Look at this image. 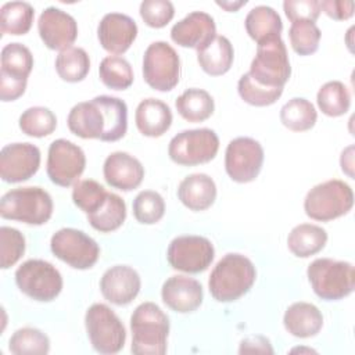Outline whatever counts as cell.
<instances>
[{
    "label": "cell",
    "mask_w": 355,
    "mask_h": 355,
    "mask_svg": "<svg viewBox=\"0 0 355 355\" xmlns=\"http://www.w3.org/2000/svg\"><path fill=\"white\" fill-rule=\"evenodd\" d=\"M103 175L110 186L122 191H130L140 186L144 178V166L129 153L115 151L105 158Z\"/></svg>",
    "instance_id": "19"
},
{
    "label": "cell",
    "mask_w": 355,
    "mask_h": 355,
    "mask_svg": "<svg viewBox=\"0 0 355 355\" xmlns=\"http://www.w3.org/2000/svg\"><path fill=\"white\" fill-rule=\"evenodd\" d=\"M215 250L212 243L202 236L186 234L175 237L166 251L169 265L186 273H200L214 261Z\"/></svg>",
    "instance_id": "12"
},
{
    "label": "cell",
    "mask_w": 355,
    "mask_h": 355,
    "mask_svg": "<svg viewBox=\"0 0 355 355\" xmlns=\"http://www.w3.org/2000/svg\"><path fill=\"white\" fill-rule=\"evenodd\" d=\"M175 105L179 115L189 122H202L208 119L215 110L212 96L207 90L197 87L184 90L176 98Z\"/></svg>",
    "instance_id": "30"
},
{
    "label": "cell",
    "mask_w": 355,
    "mask_h": 355,
    "mask_svg": "<svg viewBox=\"0 0 355 355\" xmlns=\"http://www.w3.org/2000/svg\"><path fill=\"white\" fill-rule=\"evenodd\" d=\"M316 101L323 114L329 116H340L349 110L351 94L343 82L329 80L318 90Z\"/></svg>",
    "instance_id": "36"
},
{
    "label": "cell",
    "mask_w": 355,
    "mask_h": 355,
    "mask_svg": "<svg viewBox=\"0 0 355 355\" xmlns=\"http://www.w3.org/2000/svg\"><path fill=\"white\" fill-rule=\"evenodd\" d=\"M288 36L293 50L300 55H308L318 50L322 33L312 21H295L290 26Z\"/></svg>",
    "instance_id": "43"
},
{
    "label": "cell",
    "mask_w": 355,
    "mask_h": 355,
    "mask_svg": "<svg viewBox=\"0 0 355 355\" xmlns=\"http://www.w3.org/2000/svg\"><path fill=\"white\" fill-rule=\"evenodd\" d=\"M86 166V155L83 150L67 140H54L47 153V175L54 184L68 187L73 184L83 173Z\"/></svg>",
    "instance_id": "14"
},
{
    "label": "cell",
    "mask_w": 355,
    "mask_h": 355,
    "mask_svg": "<svg viewBox=\"0 0 355 355\" xmlns=\"http://www.w3.org/2000/svg\"><path fill=\"white\" fill-rule=\"evenodd\" d=\"M69 130L82 139H100L105 130V119L96 98L75 104L67 118Z\"/></svg>",
    "instance_id": "22"
},
{
    "label": "cell",
    "mask_w": 355,
    "mask_h": 355,
    "mask_svg": "<svg viewBox=\"0 0 355 355\" xmlns=\"http://www.w3.org/2000/svg\"><path fill=\"white\" fill-rule=\"evenodd\" d=\"M37 31L43 43L51 50H65L78 37V24L67 11L50 6L44 8L37 21Z\"/></svg>",
    "instance_id": "16"
},
{
    "label": "cell",
    "mask_w": 355,
    "mask_h": 355,
    "mask_svg": "<svg viewBox=\"0 0 355 355\" xmlns=\"http://www.w3.org/2000/svg\"><path fill=\"white\" fill-rule=\"evenodd\" d=\"M284 12L291 22L312 21L315 22L320 14V1L318 0H286L283 3Z\"/></svg>",
    "instance_id": "46"
},
{
    "label": "cell",
    "mask_w": 355,
    "mask_h": 355,
    "mask_svg": "<svg viewBox=\"0 0 355 355\" xmlns=\"http://www.w3.org/2000/svg\"><path fill=\"white\" fill-rule=\"evenodd\" d=\"M354 205L351 186L338 179H330L313 186L305 196V214L315 220L327 222L345 215Z\"/></svg>",
    "instance_id": "5"
},
{
    "label": "cell",
    "mask_w": 355,
    "mask_h": 355,
    "mask_svg": "<svg viewBox=\"0 0 355 355\" xmlns=\"http://www.w3.org/2000/svg\"><path fill=\"white\" fill-rule=\"evenodd\" d=\"M255 277V266L245 255L229 252L209 275V293L219 302H232L250 291Z\"/></svg>",
    "instance_id": "1"
},
{
    "label": "cell",
    "mask_w": 355,
    "mask_h": 355,
    "mask_svg": "<svg viewBox=\"0 0 355 355\" xmlns=\"http://www.w3.org/2000/svg\"><path fill=\"white\" fill-rule=\"evenodd\" d=\"M108 191L93 179L78 180L72 189L73 204L86 214L97 211L105 201Z\"/></svg>",
    "instance_id": "42"
},
{
    "label": "cell",
    "mask_w": 355,
    "mask_h": 355,
    "mask_svg": "<svg viewBox=\"0 0 355 355\" xmlns=\"http://www.w3.org/2000/svg\"><path fill=\"white\" fill-rule=\"evenodd\" d=\"M8 349L15 355H44L50 351V340L39 329L22 327L10 337Z\"/></svg>",
    "instance_id": "38"
},
{
    "label": "cell",
    "mask_w": 355,
    "mask_h": 355,
    "mask_svg": "<svg viewBox=\"0 0 355 355\" xmlns=\"http://www.w3.org/2000/svg\"><path fill=\"white\" fill-rule=\"evenodd\" d=\"M26 79H15L0 75V98L3 101H14L25 93Z\"/></svg>",
    "instance_id": "48"
},
{
    "label": "cell",
    "mask_w": 355,
    "mask_h": 355,
    "mask_svg": "<svg viewBox=\"0 0 355 355\" xmlns=\"http://www.w3.org/2000/svg\"><path fill=\"white\" fill-rule=\"evenodd\" d=\"M100 104L104 119L105 130L101 137L103 141H116L122 139L128 129V107L126 103L114 96H97L94 97Z\"/></svg>",
    "instance_id": "29"
},
{
    "label": "cell",
    "mask_w": 355,
    "mask_h": 355,
    "mask_svg": "<svg viewBox=\"0 0 355 355\" xmlns=\"http://www.w3.org/2000/svg\"><path fill=\"white\" fill-rule=\"evenodd\" d=\"M286 330L298 338H308L316 336L323 326V315L319 308L309 302L291 304L283 316Z\"/></svg>",
    "instance_id": "24"
},
{
    "label": "cell",
    "mask_w": 355,
    "mask_h": 355,
    "mask_svg": "<svg viewBox=\"0 0 355 355\" xmlns=\"http://www.w3.org/2000/svg\"><path fill=\"white\" fill-rule=\"evenodd\" d=\"M216 35L214 18L204 11H191L171 29L172 40L182 47L201 49Z\"/></svg>",
    "instance_id": "21"
},
{
    "label": "cell",
    "mask_w": 355,
    "mask_h": 355,
    "mask_svg": "<svg viewBox=\"0 0 355 355\" xmlns=\"http://www.w3.org/2000/svg\"><path fill=\"white\" fill-rule=\"evenodd\" d=\"M135 122L141 135L159 137L172 125V111L164 101L148 97L139 103L135 112Z\"/></svg>",
    "instance_id": "23"
},
{
    "label": "cell",
    "mask_w": 355,
    "mask_h": 355,
    "mask_svg": "<svg viewBox=\"0 0 355 355\" xmlns=\"http://www.w3.org/2000/svg\"><path fill=\"white\" fill-rule=\"evenodd\" d=\"M15 283L25 295L40 302L53 301L62 290L60 270L44 259H28L18 266Z\"/></svg>",
    "instance_id": "8"
},
{
    "label": "cell",
    "mask_w": 355,
    "mask_h": 355,
    "mask_svg": "<svg viewBox=\"0 0 355 355\" xmlns=\"http://www.w3.org/2000/svg\"><path fill=\"white\" fill-rule=\"evenodd\" d=\"M125 219L126 204L123 198H121L115 193H108L101 207L97 211L87 214V220L92 227L101 233L116 230L125 222Z\"/></svg>",
    "instance_id": "31"
},
{
    "label": "cell",
    "mask_w": 355,
    "mask_h": 355,
    "mask_svg": "<svg viewBox=\"0 0 355 355\" xmlns=\"http://www.w3.org/2000/svg\"><path fill=\"white\" fill-rule=\"evenodd\" d=\"M178 197L189 209L204 211L209 208L216 198V184L212 178L205 173H191L180 182Z\"/></svg>",
    "instance_id": "25"
},
{
    "label": "cell",
    "mask_w": 355,
    "mask_h": 355,
    "mask_svg": "<svg viewBox=\"0 0 355 355\" xmlns=\"http://www.w3.org/2000/svg\"><path fill=\"white\" fill-rule=\"evenodd\" d=\"M355 4L352 0H323L320 10H323L333 19H348L354 14Z\"/></svg>",
    "instance_id": "47"
},
{
    "label": "cell",
    "mask_w": 355,
    "mask_h": 355,
    "mask_svg": "<svg viewBox=\"0 0 355 355\" xmlns=\"http://www.w3.org/2000/svg\"><path fill=\"white\" fill-rule=\"evenodd\" d=\"M247 1L245 0H240V1H216L218 6H220L222 8L227 10V11H236L239 10L241 6H244Z\"/></svg>",
    "instance_id": "50"
},
{
    "label": "cell",
    "mask_w": 355,
    "mask_h": 355,
    "mask_svg": "<svg viewBox=\"0 0 355 355\" xmlns=\"http://www.w3.org/2000/svg\"><path fill=\"white\" fill-rule=\"evenodd\" d=\"M90 69V58L85 49L69 47L55 58V71L65 82H80L86 78Z\"/></svg>",
    "instance_id": "35"
},
{
    "label": "cell",
    "mask_w": 355,
    "mask_h": 355,
    "mask_svg": "<svg viewBox=\"0 0 355 355\" xmlns=\"http://www.w3.org/2000/svg\"><path fill=\"white\" fill-rule=\"evenodd\" d=\"M140 15L151 28L165 26L175 15V7L169 0H143Z\"/></svg>",
    "instance_id": "45"
},
{
    "label": "cell",
    "mask_w": 355,
    "mask_h": 355,
    "mask_svg": "<svg viewBox=\"0 0 355 355\" xmlns=\"http://www.w3.org/2000/svg\"><path fill=\"white\" fill-rule=\"evenodd\" d=\"M35 10L28 1H8L0 8V29L7 35H25L29 32Z\"/></svg>",
    "instance_id": "32"
},
{
    "label": "cell",
    "mask_w": 355,
    "mask_h": 355,
    "mask_svg": "<svg viewBox=\"0 0 355 355\" xmlns=\"http://www.w3.org/2000/svg\"><path fill=\"white\" fill-rule=\"evenodd\" d=\"M352 151H354V147L349 146L347 147L343 153H341V158H340V164H341V169L343 172L348 173V176H354L352 173V166H354V162H352Z\"/></svg>",
    "instance_id": "49"
},
{
    "label": "cell",
    "mask_w": 355,
    "mask_h": 355,
    "mask_svg": "<svg viewBox=\"0 0 355 355\" xmlns=\"http://www.w3.org/2000/svg\"><path fill=\"white\" fill-rule=\"evenodd\" d=\"M133 215L143 225H154L165 214V201L154 190H143L133 200Z\"/></svg>",
    "instance_id": "41"
},
{
    "label": "cell",
    "mask_w": 355,
    "mask_h": 355,
    "mask_svg": "<svg viewBox=\"0 0 355 355\" xmlns=\"http://www.w3.org/2000/svg\"><path fill=\"white\" fill-rule=\"evenodd\" d=\"M318 119L315 105L304 97L288 100L280 110L282 123L294 132H304L313 128Z\"/></svg>",
    "instance_id": "33"
},
{
    "label": "cell",
    "mask_w": 355,
    "mask_h": 355,
    "mask_svg": "<svg viewBox=\"0 0 355 355\" xmlns=\"http://www.w3.org/2000/svg\"><path fill=\"white\" fill-rule=\"evenodd\" d=\"M25 252L24 234L10 226L0 227V266L7 269L17 263Z\"/></svg>",
    "instance_id": "44"
},
{
    "label": "cell",
    "mask_w": 355,
    "mask_h": 355,
    "mask_svg": "<svg viewBox=\"0 0 355 355\" xmlns=\"http://www.w3.org/2000/svg\"><path fill=\"white\" fill-rule=\"evenodd\" d=\"M101 82L114 90H125L133 83V69L129 61L119 55H107L98 67Z\"/></svg>",
    "instance_id": "37"
},
{
    "label": "cell",
    "mask_w": 355,
    "mask_h": 355,
    "mask_svg": "<svg viewBox=\"0 0 355 355\" xmlns=\"http://www.w3.org/2000/svg\"><path fill=\"white\" fill-rule=\"evenodd\" d=\"M19 129L22 133L32 137H44L54 132L57 126V118L47 107H31L25 110L19 116Z\"/></svg>",
    "instance_id": "39"
},
{
    "label": "cell",
    "mask_w": 355,
    "mask_h": 355,
    "mask_svg": "<svg viewBox=\"0 0 355 355\" xmlns=\"http://www.w3.org/2000/svg\"><path fill=\"white\" fill-rule=\"evenodd\" d=\"M234 58V50L226 36L215 35L207 44L197 50V60L204 72L212 76L226 73Z\"/></svg>",
    "instance_id": "26"
},
{
    "label": "cell",
    "mask_w": 355,
    "mask_h": 355,
    "mask_svg": "<svg viewBox=\"0 0 355 355\" xmlns=\"http://www.w3.org/2000/svg\"><path fill=\"white\" fill-rule=\"evenodd\" d=\"M237 90L240 97L255 107H265L273 104L283 93V87H266L259 85L247 72L241 75L237 83Z\"/></svg>",
    "instance_id": "40"
},
{
    "label": "cell",
    "mask_w": 355,
    "mask_h": 355,
    "mask_svg": "<svg viewBox=\"0 0 355 355\" xmlns=\"http://www.w3.org/2000/svg\"><path fill=\"white\" fill-rule=\"evenodd\" d=\"M85 326L92 347L100 354H116L126 341V330L118 315L105 304L90 305L85 315Z\"/></svg>",
    "instance_id": "6"
},
{
    "label": "cell",
    "mask_w": 355,
    "mask_h": 355,
    "mask_svg": "<svg viewBox=\"0 0 355 355\" xmlns=\"http://www.w3.org/2000/svg\"><path fill=\"white\" fill-rule=\"evenodd\" d=\"M143 78L148 86L159 92L172 90L180 79V58L166 42L148 44L143 55Z\"/></svg>",
    "instance_id": "10"
},
{
    "label": "cell",
    "mask_w": 355,
    "mask_h": 355,
    "mask_svg": "<svg viewBox=\"0 0 355 355\" xmlns=\"http://www.w3.org/2000/svg\"><path fill=\"white\" fill-rule=\"evenodd\" d=\"M263 164V148L252 137L240 136L229 141L225 151V169L239 183L254 180Z\"/></svg>",
    "instance_id": "13"
},
{
    "label": "cell",
    "mask_w": 355,
    "mask_h": 355,
    "mask_svg": "<svg viewBox=\"0 0 355 355\" xmlns=\"http://www.w3.org/2000/svg\"><path fill=\"white\" fill-rule=\"evenodd\" d=\"M53 254L75 269L92 268L98 257V244L85 232L73 227H62L57 230L50 240Z\"/></svg>",
    "instance_id": "11"
},
{
    "label": "cell",
    "mask_w": 355,
    "mask_h": 355,
    "mask_svg": "<svg viewBox=\"0 0 355 355\" xmlns=\"http://www.w3.org/2000/svg\"><path fill=\"white\" fill-rule=\"evenodd\" d=\"M161 297L172 311L189 313L202 304V286L193 277L173 275L164 282Z\"/></svg>",
    "instance_id": "20"
},
{
    "label": "cell",
    "mask_w": 355,
    "mask_h": 355,
    "mask_svg": "<svg viewBox=\"0 0 355 355\" xmlns=\"http://www.w3.org/2000/svg\"><path fill=\"white\" fill-rule=\"evenodd\" d=\"M141 280L139 273L128 265L108 268L100 280L103 297L115 305H128L139 294Z\"/></svg>",
    "instance_id": "17"
},
{
    "label": "cell",
    "mask_w": 355,
    "mask_h": 355,
    "mask_svg": "<svg viewBox=\"0 0 355 355\" xmlns=\"http://www.w3.org/2000/svg\"><path fill=\"white\" fill-rule=\"evenodd\" d=\"M132 352L136 355H162L166 352L169 318L154 302H141L130 316Z\"/></svg>",
    "instance_id": "2"
},
{
    "label": "cell",
    "mask_w": 355,
    "mask_h": 355,
    "mask_svg": "<svg viewBox=\"0 0 355 355\" xmlns=\"http://www.w3.org/2000/svg\"><path fill=\"white\" fill-rule=\"evenodd\" d=\"M40 166V150L32 143H11L0 151V176L19 183L32 178Z\"/></svg>",
    "instance_id": "15"
},
{
    "label": "cell",
    "mask_w": 355,
    "mask_h": 355,
    "mask_svg": "<svg viewBox=\"0 0 355 355\" xmlns=\"http://www.w3.org/2000/svg\"><path fill=\"white\" fill-rule=\"evenodd\" d=\"M244 26L251 39L257 43L280 37L283 24L277 11L269 6H255L244 19Z\"/></svg>",
    "instance_id": "27"
},
{
    "label": "cell",
    "mask_w": 355,
    "mask_h": 355,
    "mask_svg": "<svg viewBox=\"0 0 355 355\" xmlns=\"http://www.w3.org/2000/svg\"><path fill=\"white\" fill-rule=\"evenodd\" d=\"M1 73L15 79H26L33 68L31 50L21 43H8L1 49Z\"/></svg>",
    "instance_id": "34"
},
{
    "label": "cell",
    "mask_w": 355,
    "mask_h": 355,
    "mask_svg": "<svg viewBox=\"0 0 355 355\" xmlns=\"http://www.w3.org/2000/svg\"><path fill=\"white\" fill-rule=\"evenodd\" d=\"M327 243V232L318 225L300 223L291 229L287 237L288 250L298 258L318 254Z\"/></svg>",
    "instance_id": "28"
},
{
    "label": "cell",
    "mask_w": 355,
    "mask_h": 355,
    "mask_svg": "<svg viewBox=\"0 0 355 355\" xmlns=\"http://www.w3.org/2000/svg\"><path fill=\"white\" fill-rule=\"evenodd\" d=\"M308 280L318 297L336 301L354 291L355 269L351 262L331 258H318L308 265Z\"/></svg>",
    "instance_id": "4"
},
{
    "label": "cell",
    "mask_w": 355,
    "mask_h": 355,
    "mask_svg": "<svg viewBox=\"0 0 355 355\" xmlns=\"http://www.w3.org/2000/svg\"><path fill=\"white\" fill-rule=\"evenodd\" d=\"M219 150L218 135L208 128L187 129L175 135L168 146L169 158L184 166L209 162Z\"/></svg>",
    "instance_id": "9"
},
{
    "label": "cell",
    "mask_w": 355,
    "mask_h": 355,
    "mask_svg": "<svg viewBox=\"0 0 355 355\" xmlns=\"http://www.w3.org/2000/svg\"><path fill=\"white\" fill-rule=\"evenodd\" d=\"M137 36L133 18L122 12L105 14L97 26V37L104 50L112 54L125 53Z\"/></svg>",
    "instance_id": "18"
},
{
    "label": "cell",
    "mask_w": 355,
    "mask_h": 355,
    "mask_svg": "<svg viewBox=\"0 0 355 355\" xmlns=\"http://www.w3.org/2000/svg\"><path fill=\"white\" fill-rule=\"evenodd\" d=\"M0 215L4 219L19 220L28 225H43L53 215L50 194L37 186L17 187L7 191L0 200Z\"/></svg>",
    "instance_id": "3"
},
{
    "label": "cell",
    "mask_w": 355,
    "mask_h": 355,
    "mask_svg": "<svg viewBox=\"0 0 355 355\" xmlns=\"http://www.w3.org/2000/svg\"><path fill=\"white\" fill-rule=\"evenodd\" d=\"M255 82L266 87H283L291 75L287 49L282 37L258 43L250 72Z\"/></svg>",
    "instance_id": "7"
}]
</instances>
